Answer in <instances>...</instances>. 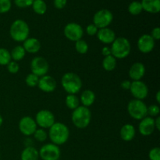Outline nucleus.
Segmentation results:
<instances>
[{"label":"nucleus","instance_id":"obj_31","mask_svg":"<svg viewBox=\"0 0 160 160\" xmlns=\"http://www.w3.org/2000/svg\"><path fill=\"white\" fill-rule=\"evenodd\" d=\"M34 139L39 142H44L48 138V133L45 129L42 128H38L35 131V132L33 134Z\"/></svg>","mask_w":160,"mask_h":160},{"label":"nucleus","instance_id":"obj_12","mask_svg":"<svg viewBox=\"0 0 160 160\" xmlns=\"http://www.w3.org/2000/svg\"><path fill=\"white\" fill-rule=\"evenodd\" d=\"M18 128L20 133L28 137L33 135L36 130L38 129L37 123L34 119L29 116H26L20 119L19 121Z\"/></svg>","mask_w":160,"mask_h":160},{"label":"nucleus","instance_id":"obj_4","mask_svg":"<svg viewBox=\"0 0 160 160\" xmlns=\"http://www.w3.org/2000/svg\"><path fill=\"white\" fill-rule=\"evenodd\" d=\"M110 50L111 55L117 59H125L131 53V45L127 38L117 37L111 44Z\"/></svg>","mask_w":160,"mask_h":160},{"label":"nucleus","instance_id":"obj_40","mask_svg":"<svg viewBox=\"0 0 160 160\" xmlns=\"http://www.w3.org/2000/svg\"><path fill=\"white\" fill-rule=\"evenodd\" d=\"M150 35L152 36V38L155 41L159 40L160 39V28H159V27H156V28H153Z\"/></svg>","mask_w":160,"mask_h":160},{"label":"nucleus","instance_id":"obj_22","mask_svg":"<svg viewBox=\"0 0 160 160\" xmlns=\"http://www.w3.org/2000/svg\"><path fill=\"white\" fill-rule=\"evenodd\" d=\"M80 102L83 106L89 108L95 101V94L92 90H84L80 96Z\"/></svg>","mask_w":160,"mask_h":160},{"label":"nucleus","instance_id":"obj_33","mask_svg":"<svg viewBox=\"0 0 160 160\" xmlns=\"http://www.w3.org/2000/svg\"><path fill=\"white\" fill-rule=\"evenodd\" d=\"M12 7L11 0H0V13H6Z\"/></svg>","mask_w":160,"mask_h":160},{"label":"nucleus","instance_id":"obj_2","mask_svg":"<svg viewBox=\"0 0 160 160\" xmlns=\"http://www.w3.org/2000/svg\"><path fill=\"white\" fill-rule=\"evenodd\" d=\"M61 85L67 93L76 95L82 88V81L77 73L67 72L61 78Z\"/></svg>","mask_w":160,"mask_h":160},{"label":"nucleus","instance_id":"obj_28","mask_svg":"<svg viewBox=\"0 0 160 160\" xmlns=\"http://www.w3.org/2000/svg\"><path fill=\"white\" fill-rule=\"evenodd\" d=\"M142 11H143V9H142L141 2L139 1L131 2L129 4V6H128V12H129L131 15H139Z\"/></svg>","mask_w":160,"mask_h":160},{"label":"nucleus","instance_id":"obj_11","mask_svg":"<svg viewBox=\"0 0 160 160\" xmlns=\"http://www.w3.org/2000/svg\"><path fill=\"white\" fill-rule=\"evenodd\" d=\"M63 34L68 40L76 42L77 41L82 39L84 29L79 23L72 22L66 25L63 29Z\"/></svg>","mask_w":160,"mask_h":160},{"label":"nucleus","instance_id":"obj_43","mask_svg":"<svg viewBox=\"0 0 160 160\" xmlns=\"http://www.w3.org/2000/svg\"><path fill=\"white\" fill-rule=\"evenodd\" d=\"M154 120H155V128H156V130L159 131L160 130V117H156V118L154 119Z\"/></svg>","mask_w":160,"mask_h":160},{"label":"nucleus","instance_id":"obj_21","mask_svg":"<svg viewBox=\"0 0 160 160\" xmlns=\"http://www.w3.org/2000/svg\"><path fill=\"white\" fill-rule=\"evenodd\" d=\"M142 9L149 13H158L160 11V0H142Z\"/></svg>","mask_w":160,"mask_h":160},{"label":"nucleus","instance_id":"obj_6","mask_svg":"<svg viewBox=\"0 0 160 160\" xmlns=\"http://www.w3.org/2000/svg\"><path fill=\"white\" fill-rule=\"evenodd\" d=\"M148 106L142 100L132 99L128 105V114L136 120H142L148 116Z\"/></svg>","mask_w":160,"mask_h":160},{"label":"nucleus","instance_id":"obj_19","mask_svg":"<svg viewBox=\"0 0 160 160\" xmlns=\"http://www.w3.org/2000/svg\"><path fill=\"white\" fill-rule=\"evenodd\" d=\"M22 46L24 48L25 52L31 54H35L40 51L42 48V44L40 41L35 38H28L23 42Z\"/></svg>","mask_w":160,"mask_h":160},{"label":"nucleus","instance_id":"obj_46","mask_svg":"<svg viewBox=\"0 0 160 160\" xmlns=\"http://www.w3.org/2000/svg\"><path fill=\"white\" fill-rule=\"evenodd\" d=\"M0 158H1V154H0Z\"/></svg>","mask_w":160,"mask_h":160},{"label":"nucleus","instance_id":"obj_24","mask_svg":"<svg viewBox=\"0 0 160 160\" xmlns=\"http://www.w3.org/2000/svg\"><path fill=\"white\" fill-rule=\"evenodd\" d=\"M25 55H26V52L22 45H17L10 52L11 59L15 62L22 60L24 58Z\"/></svg>","mask_w":160,"mask_h":160},{"label":"nucleus","instance_id":"obj_32","mask_svg":"<svg viewBox=\"0 0 160 160\" xmlns=\"http://www.w3.org/2000/svg\"><path fill=\"white\" fill-rule=\"evenodd\" d=\"M39 81V77L36 76L34 73H31L27 75L26 78H25V83L30 88H34L38 86Z\"/></svg>","mask_w":160,"mask_h":160},{"label":"nucleus","instance_id":"obj_42","mask_svg":"<svg viewBox=\"0 0 160 160\" xmlns=\"http://www.w3.org/2000/svg\"><path fill=\"white\" fill-rule=\"evenodd\" d=\"M102 56H104V57L108 56H110L111 55V50L110 47L109 46H104L102 48Z\"/></svg>","mask_w":160,"mask_h":160},{"label":"nucleus","instance_id":"obj_3","mask_svg":"<svg viewBox=\"0 0 160 160\" xmlns=\"http://www.w3.org/2000/svg\"><path fill=\"white\" fill-rule=\"evenodd\" d=\"M30 28L26 21L17 19L14 20L9 28V35L12 39L17 42H23L29 38Z\"/></svg>","mask_w":160,"mask_h":160},{"label":"nucleus","instance_id":"obj_9","mask_svg":"<svg viewBox=\"0 0 160 160\" xmlns=\"http://www.w3.org/2000/svg\"><path fill=\"white\" fill-rule=\"evenodd\" d=\"M34 120L37 123V126L45 130L48 128L49 129L56 123L54 114L48 109H42L38 111L36 114Z\"/></svg>","mask_w":160,"mask_h":160},{"label":"nucleus","instance_id":"obj_26","mask_svg":"<svg viewBox=\"0 0 160 160\" xmlns=\"http://www.w3.org/2000/svg\"><path fill=\"white\" fill-rule=\"evenodd\" d=\"M31 6L33 11L38 15H44L47 11V4L44 0H34Z\"/></svg>","mask_w":160,"mask_h":160},{"label":"nucleus","instance_id":"obj_5","mask_svg":"<svg viewBox=\"0 0 160 160\" xmlns=\"http://www.w3.org/2000/svg\"><path fill=\"white\" fill-rule=\"evenodd\" d=\"M71 120L73 125L79 129H84L90 124L92 120V112L89 108L79 106L73 110Z\"/></svg>","mask_w":160,"mask_h":160},{"label":"nucleus","instance_id":"obj_25","mask_svg":"<svg viewBox=\"0 0 160 160\" xmlns=\"http://www.w3.org/2000/svg\"><path fill=\"white\" fill-rule=\"evenodd\" d=\"M117 65V59L112 55L104 57L102 60V67L106 71H112L116 69Z\"/></svg>","mask_w":160,"mask_h":160},{"label":"nucleus","instance_id":"obj_29","mask_svg":"<svg viewBox=\"0 0 160 160\" xmlns=\"http://www.w3.org/2000/svg\"><path fill=\"white\" fill-rule=\"evenodd\" d=\"M11 60L10 52L5 48H0V66H6Z\"/></svg>","mask_w":160,"mask_h":160},{"label":"nucleus","instance_id":"obj_37","mask_svg":"<svg viewBox=\"0 0 160 160\" xmlns=\"http://www.w3.org/2000/svg\"><path fill=\"white\" fill-rule=\"evenodd\" d=\"M34 0H14V3L19 8H28L31 6Z\"/></svg>","mask_w":160,"mask_h":160},{"label":"nucleus","instance_id":"obj_20","mask_svg":"<svg viewBox=\"0 0 160 160\" xmlns=\"http://www.w3.org/2000/svg\"><path fill=\"white\" fill-rule=\"evenodd\" d=\"M136 135V130L134 125L126 123L121 128L120 131V138L124 142H131Z\"/></svg>","mask_w":160,"mask_h":160},{"label":"nucleus","instance_id":"obj_14","mask_svg":"<svg viewBox=\"0 0 160 160\" xmlns=\"http://www.w3.org/2000/svg\"><path fill=\"white\" fill-rule=\"evenodd\" d=\"M155 45H156V41L152 38L150 34H142L137 42L138 50L141 52L145 54L151 52L154 49Z\"/></svg>","mask_w":160,"mask_h":160},{"label":"nucleus","instance_id":"obj_44","mask_svg":"<svg viewBox=\"0 0 160 160\" xmlns=\"http://www.w3.org/2000/svg\"><path fill=\"white\" fill-rule=\"evenodd\" d=\"M156 102H157L158 104H159L160 103V91H158V92H156Z\"/></svg>","mask_w":160,"mask_h":160},{"label":"nucleus","instance_id":"obj_47","mask_svg":"<svg viewBox=\"0 0 160 160\" xmlns=\"http://www.w3.org/2000/svg\"><path fill=\"white\" fill-rule=\"evenodd\" d=\"M58 160H60V159H58Z\"/></svg>","mask_w":160,"mask_h":160},{"label":"nucleus","instance_id":"obj_34","mask_svg":"<svg viewBox=\"0 0 160 160\" xmlns=\"http://www.w3.org/2000/svg\"><path fill=\"white\" fill-rule=\"evenodd\" d=\"M148 115L151 117H159V114L160 112V108L158 105H150L148 106Z\"/></svg>","mask_w":160,"mask_h":160},{"label":"nucleus","instance_id":"obj_41","mask_svg":"<svg viewBox=\"0 0 160 160\" xmlns=\"http://www.w3.org/2000/svg\"><path fill=\"white\" fill-rule=\"evenodd\" d=\"M131 82L129 80H124L123 81H122L121 84H120V87L122 88L124 90H130V88H131Z\"/></svg>","mask_w":160,"mask_h":160},{"label":"nucleus","instance_id":"obj_1","mask_svg":"<svg viewBox=\"0 0 160 160\" xmlns=\"http://www.w3.org/2000/svg\"><path fill=\"white\" fill-rule=\"evenodd\" d=\"M48 136L54 145H62L67 143L70 138V130L63 123L56 122L48 131Z\"/></svg>","mask_w":160,"mask_h":160},{"label":"nucleus","instance_id":"obj_35","mask_svg":"<svg viewBox=\"0 0 160 160\" xmlns=\"http://www.w3.org/2000/svg\"><path fill=\"white\" fill-rule=\"evenodd\" d=\"M6 67H7V70L9 71V73H12V74L17 73L19 72V70H20V66L17 63V62H15V61L11 60L6 65Z\"/></svg>","mask_w":160,"mask_h":160},{"label":"nucleus","instance_id":"obj_17","mask_svg":"<svg viewBox=\"0 0 160 160\" xmlns=\"http://www.w3.org/2000/svg\"><path fill=\"white\" fill-rule=\"evenodd\" d=\"M130 78L134 81H141L145 74V67L142 62H136L131 65L128 72Z\"/></svg>","mask_w":160,"mask_h":160},{"label":"nucleus","instance_id":"obj_18","mask_svg":"<svg viewBox=\"0 0 160 160\" xmlns=\"http://www.w3.org/2000/svg\"><path fill=\"white\" fill-rule=\"evenodd\" d=\"M96 35L98 40L105 45H111L117 38L116 33L114 32L113 30L109 28L98 29Z\"/></svg>","mask_w":160,"mask_h":160},{"label":"nucleus","instance_id":"obj_23","mask_svg":"<svg viewBox=\"0 0 160 160\" xmlns=\"http://www.w3.org/2000/svg\"><path fill=\"white\" fill-rule=\"evenodd\" d=\"M39 153L37 148L33 146H27L20 155L21 160H38Z\"/></svg>","mask_w":160,"mask_h":160},{"label":"nucleus","instance_id":"obj_16","mask_svg":"<svg viewBox=\"0 0 160 160\" xmlns=\"http://www.w3.org/2000/svg\"><path fill=\"white\" fill-rule=\"evenodd\" d=\"M156 130L155 128V120L154 118L151 117H148L140 120L138 125V131L142 135L149 136L152 134Z\"/></svg>","mask_w":160,"mask_h":160},{"label":"nucleus","instance_id":"obj_10","mask_svg":"<svg viewBox=\"0 0 160 160\" xmlns=\"http://www.w3.org/2000/svg\"><path fill=\"white\" fill-rule=\"evenodd\" d=\"M30 67H31V73L41 78L48 73V70H49V64L46 59L44 57L36 56L33 58L31 60Z\"/></svg>","mask_w":160,"mask_h":160},{"label":"nucleus","instance_id":"obj_15","mask_svg":"<svg viewBox=\"0 0 160 160\" xmlns=\"http://www.w3.org/2000/svg\"><path fill=\"white\" fill-rule=\"evenodd\" d=\"M38 87L42 92L45 93H50L56 90L57 83L56 79L50 75H45L39 78Z\"/></svg>","mask_w":160,"mask_h":160},{"label":"nucleus","instance_id":"obj_36","mask_svg":"<svg viewBox=\"0 0 160 160\" xmlns=\"http://www.w3.org/2000/svg\"><path fill=\"white\" fill-rule=\"evenodd\" d=\"M148 158L150 160H160V148L159 147H155L150 150Z\"/></svg>","mask_w":160,"mask_h":160},{"label":"nucleus","instance_id":"obj_30","mask_svg":"<svg viewBox=\"0 0 160 160\" xmlns=\"http://www.w3.org/2000/svg\"><path fill=\"white\" fill-rule=\"evenodd\" d=\"M88 45L87 42L83 39L78 40L75 42V49L80 54H86L88 51Z\"/></svg>","mask_w":160,"mask_h":160},{"label":"nucleus","instance_id":"obj_27","mask_svg":"<svg viewBox=\"0 0 160 160\" xmlns=\"http://www.w3.org/2000/svg\"><path fill=\"white\" fill-rule=\"evenodd\" d=\"M66 106L69 108L70 109L72 110H74L75 109L78 107L80 106V99L76 95H70L68 94L66 97L65 100Z\"/></svg>","mask_w":160,"mask_h":160},{"label":"nucleus","instance_id":"obj_13","mask_svg":"<svg viewBox=\"0 0 160 160\" xmlns=\"http://www.w3.org/2000/svg\"><path fill=\"white\" fill-rule=\"evenodd\" d=\"M130 92L134 99L142 100L147 98L148 95V88L145 82L142 81H134L131 82Z\"/></svg>","mask_w":160,"mask_h":160},{"label":"nucleus","instance_id":"obj_8","mask_svg":"<svg viewBox=\"0 0 160 160\" xmlns=\"http://www.w3.org/2000/svg\"><path fill=\"white\" fill-rule=\"evenodd\" d=\"M39 158L42 160H58L61 156L60 148L52 143L42 145L38 151Z\"/></svg>","mask_w":160,"mask_h":160},{"label":"nucleus","instance_id":"obj_39","mask_svg":"<svg viewBox=\"0 0 160 160\" xmlns=\"http://www.w3.org/2000/svg\"><path fill=\"white\" fill-rule=\"evenodd\" d=\"M67 0H54L53 4L54 6L58 9H62L67 6Z\"/></svg>","mask_w":160,"mask_h":160},{"label":"nucleus","instance_id":"obj_38","mask_svg":"<svg viewBox=\"0 0 160 160\" xmlns=\"http://www.w3.org/2000/svg\"><path fill=\"white\" fill-rule=\"evenodd\" d=\"M98 29L94 23H90L86 28V33L88 34L89 36H94L96 35L97 32H98Z\"/></svg>","mask_w":160,"mask_h":160},{"label":"nucleus","instance_id":"obj_7","mask_svg":"<svg viewBox=\"0 0 160 160\" xmlns=\"http://www.w3.org/2000/svg\"><path fill=\"white\" fill-rule=\"evenodd\" d=\"M113 20L112 12L107 9H102L97 11L93 17V23L98 29L108 28Z\"/></svg>","mask_w":160,"mask_h":160},{"label":"nucleus","instance_id":"obj_45","mask_svg":"<svg viewBox=\"0 0 160 160\" xmlns=\"http://www.w3.org/2000/svg\"><path fill=\"white\" fill-rule=\"evenodd\" d=\"M2 123H3V118H2V117L0 115V127L2 125Z\"/></svg>","mask_w":160,"mask_h":160}]
</instances>
